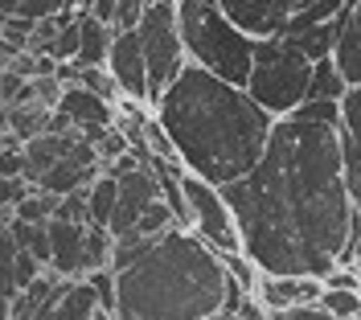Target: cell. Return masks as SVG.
Here are the masks:
<instances>
[{"label": "cell", "mask_w": 361, "mask_h": 320, "mask_svg": "<svg viewBox=\"0 0 361 320\" xmlns=\"http://www.w3.org/2000/svg\"><path fill=\"white\" fill-rule=\"evenodd\" d=\"M177 21L193 66L209 70L230 87H247L255 70V49H259L250 33H243L214 0H177Z\"/></svg>", "instance_id": "4"}, {"label": "cell", "mask_w": 361, "mask_h": 320, "mask_svg": "<svg viewBox=\"0 0 361 320\" xmlns=\"http://www.w3.org/2000/svg\"><path fill=\"white\" fill-rule=\"evenodd\" d=\"M17 238H13V226H4L0 222V292H8V296H21V288H17Z\"/></svg>", "instance_id": "23"}, {"label": "cell", "mask_w": 361, "mask_h": 320, "mask_svg": "<svg viewBox=\"0 0 361 320\" xmlns=\"http://www.w3.org/2000/svg\"><path fill=\"white\" fill-rule=\"evenodd\" d=\"M74 87H87V91H94L99 99H107L111 107H119L123 103V91H119V82L111 78V70L107 66H78V82Z\"/></svg>", "instance_id": "24"}, {"label": "cell", "mask_w": 361, "mask_h": 320, "mask_svg": "<svg viewBox=\"0 0 361 320\" xmlns=\"http://www.w3.org/2000/svg\"><path fill=\"white\" fill-rule=\"evenodd\" d=\"M58 111L66 115L78 132H94V128H115L119 107H111L107 99H99V94L87 91V87H66L62 103H58Z\"/></svg>", "instance_id": "14"}, {"label": "cell", "mask_w": 361, "mask_h": 320, "mask_svg": "<svg viewBox=\"0 0 361 320\" xmlns=\"http://www.w3.org/2000/svg\"><path fill=\"white\" fill-rule=\"evenodd\" d=\"M99 312H103V304H99V292L90 279H74L62 292V300L54 304V320H94Z\"/></svg>", "instance_id": "18"}, {"label": "cell", "mask_w": 361, "mask_h": 320, "mask_svg": "<svg viewBox=\"0 0 361 320\" xmlns=\"http://www.w3.org/2000/svg\"><path fill=\"white\" fill-rule=\"evenodd\" d=\"M169 230H177V222H173V209H169V202L160 197V202H152V206H148V214L135 222L132 234H140V238H164Z\"/></svg>", "instance_id": "26"}, {"label": "cell", "mask_w": 361, "mask_h": 320, "mask_svg": "<svg viewBox=\"0 0 361 320\" xmlns=\"http://www.w3.org/2000/svg\"><path fill=\"white\" fill-rule=\"evenodd\" d=\"M140 46L148 58V87H152V107L164 91L180 78V70L189 66V54L180 42V21H177V0H152L144 21H140Z\"/></svg>", "instance_id": "6"}, {"label": "cell", "mask_w": 361, "mask_h": 320, "mask_svg": "<svg viewBox=\"0 0 361 320\" xmlns=\"http://www.w3.org/2000/svg\"><path fill=\"white\" fill-rule=\"evenodd\" d=\"M255 296L267 312H288L300 304H320L324 296V279H308V275H259Z\"/></svg>", "instance_id": "11"}, {"label": "cell", "mask_w": 361, "mask_h": 320, "mask_svg": "<svg viewBox=\"0 0 361 320\" xmlns=\"http://www.w3.org/2000/svg\"><path fill=\"white\" fill-rule=\"evenodd\" d=\"M33 87H37V103L49 107V111H58V103H62V94H66V82H58V78L49 74V78H33Z\"/></svg>", "instance_id": "32"}, {"label": "cell", "mask_w": 361, "mask_h": 320, "mask_svg": "<svg viewBox=\"0 0 361 320\" xmlns=\"http://www.w3.org/2000/svg\"><path fill=\"white\" fill-rule=\"evenodd\" d=\"M42 259H37V254H29V251H21L17 254V288H29V283H33V279H42Z\"/></svg>", "instance_id": "34"}, {"label": "cell", "mask_w": 361, "mask_h": 320, "mask_svg": "<svg viewBox=\"0 0 361 320\" xmlns=\"http://www.w3.org/2000/svg\"><path fill=\"white\" fill-rule=\"evenodd\" d=\"M295 119H304V123H324V128H341V103H320V99H308V103H300Z\"/></svg>", "instance_id": "28"}, {"label": "cell", "mask_w": 361, "mask_h": 320, "mask_svg": "<svg viewBox=\"0 0 361 320\" xmlns=\"http://www.w3.org/2000/svg\"><path fill=\"white\" fill-rule=\"evenodd\" d=\"M90 226L99 230H111V218H115V206H119V181L115 177H99L90 185Z\"/></svg>", "instance_id": "21"}, {"label": "cell", "mask_w": 361, "mask_h": 320, "mask_svg": "<svg viewBox=\"0 0 361 320\" xmlns=\"http://www.w3.org/2000/svg\"><path fill=\"white\" fill-rule=\"evenodd\" d=\"M90 283H94V292H99V304H103V312H111L115 316V300H119V283H115V271L111 267H103V271L87 275Z\"/></svg>", "instance_id": "30"}, {"label": "cell", "mask_w": 361, "mask_h": 320, "mask_svg": "<svg viewBox=\"0 0 361 320\" xmlns=\"http://www.w3.org/2000/svg\"><path fill=\"white\" fill-rule=\"evenodd\" d=\"M214 4H218L243 33H250L255 42L279 37V33L288 29V17H283V4H279V0H214Z\"/></svg>", "instance_id": "12"}, {"label": "cell", "mask_w": 361, "mask_h": 320, "mask_svg": "<svg viewBox=\"0 0 361 320\" xmlns=\"http://www.w3.org/2000/svg\"><path fill=\"white\" fill-rule=\"evenodd\" d=\"M320 308H329V312H333V316H341V320H353V316H361V292L324 288V296H320Z\"/></svg>", "instance_id": "27"}, {"label": "cell", "mask_w": 361, "mask_h": 320, "mask_svg": "<svg viewBox=\"0 0 361 320\" xmlns=\"http://www.w3.org/2000/svg\"><path fill=\"white\" fill-rule=\"evenodd\" d=\"M341 152H345V181L361 214V87H353L341 103Z\"/></svg>", "instance_id": "13"}, {"label": "cell", "mask_w": 361, "mask_h": 320, "mask_svg": "<svg viewBox=\"0 0 361 320\" xmlns=\"http://www.w3.org/2000/svg\"><path fill=\"white\" fill-rule=\"evenodd\" d=\"M157 119L173 140L185 173L218 189L243 181L263 160L275 132V115L263 111L247 87H230L193 62L157 103Z\"/></svg>", "instance_id": "2"}, {"label": "cell", "mask_w": 361, "mask_h": 320, "mask_svg": "<svg viewBox=\"0 0 361 320\" xmlns=\"http://www.w3.org/2000/svg\"><path fill=\"white\" fill-rule=\"evenodd\" d=\"M58 13H66V0H21V17L29 21H49Z\"/></svg>", "instance_id": "31"}, {"label": "cell", "mask_w": 361, "mask_h": 320, "mask_svg": "<svg viewBox=\"0 0 361 320\" xmlns=\"http://www.w3.org/2000/svg\"><path fill=\"white\" fill-rule=\"evenodd\" d=\"M13 238H17V247L29 254H37L42 259V267H49V259H54V247H49V222L45 226H33V222H13Z\"/></svg>", "instance_id": "22"}, {"label": "cell", "mask_w": 361, "mask_h": 320, "mask_svg": "<svg viewBox=\"0 0 361 320\" xmlns=\"http://www.w3.org/2000/svg\"><path fill=\"white\" fill-rule=\"evenodd\" d=\"M87 222H70V218H54L49 222V271H58L62 279H87Z\"/></svg>", "instance_id": "10"}, {"label": "cell", "mask_w": 361, "mask_h": 320, "mask_svg": "<svg viewBox=\"0 0 361 320\" xmlns=\"http://www.w3.org/2000/svg\"><path fill=\"white\" fill-rule=\"evenodd\" d=\"M82 136H37V140H29L25 144V181L33 185V189H42L45 181V173L58 164V160H66V152L78 144Z\"/></svg>", "instance_id": "15"}, {"label": "cell", "mask_w": 361, "mask_h": 320, "mask_svg": "<svg viewBox=\"0 0 361 320\" xmlns=\"http://www.w3.org/2000/svg\"><path fill=\"white\" fill-rule=\"evenodd\" d=\"M107 70H111V78L119 82L123 99H132V103H152L148 58H144V46H140V29H123V33H115Z\"/></svg>", "instance_id": "8"}, {"label": "cell", "mask_w": 361, "mask_h": 320, "mask_svg": "<svg viewBox=\"0 0 361 320\" xmlns=\"http://www.w3.org/2000/svg\"><path fill=\"white\" fill-rule=\"evenodd\" d=\"M21 13V0H0V17H17Z\"/></svg>", "instance_id": "36"}, {"label": "cell", "mask_w": 361, "mask_h": 320, "mask_svg": "<svg viewBox=\"0 0 361 320\" xmlns=\"http://www.w3.org/2000/svg\"><path fill=\"white\" fill-rule=\"evenodd\" d=\"M349 17H353V13L345 8L337 21L316 25V29L300 33V37H292V42L304 49V58H308V62H324V58H333V54H337V42H341V33H345V25H349Z\"/></svg>", "instance_id": "17"}, {"label": "cell", "mask_w": 361, "mask_h": 320, "mask_svg": "<svg viewBox=\"0 0 361 320\" xmlns=\"http://www.w3.org/2000/svg\"><path fill=\"white\" fill-rule=\"evenodd\" d=\"M160 202V177L152 168H135L128 177H119V206H115V218H111V234L123 238L132 234L135 222L148 214V206Z\"/></svg>", "instance_id": "9"}, {"label": "cell", "mask_w": 361, "mask_h": 320, "mask_svg": "<svg viewBox=\"0 0 361 320\" xmlns=\"http://www.w3.org/2000/svg\"><path fill=\"white\" fill-rule=\"evenodd\" d=\"M349 267H357V271H361V238L349 247Z\"/></svg>", "instance_id": "37"}, {"label": "cell", "mask_w": 361, "mask_h": 320, "mask_svg": "<svg viewBox=\"0 0 361 320\" xmlns=\"http://www.w3.org/2000/svg\"><path fill=\"white\" fill-rule=\"evenodd\" d=\"M349 91H353V87L345 82V74L337 70L333 58L312 62V87H308V99H320V103H345ZM308 99H304V103H308Z\"/></svg>", "instance_id": "19"}, {"label": "cell", "mask_w": 361, "mask_h": 320, "mask_svg": "<svg viewBox=\"0 0 361 320\" xmlns=\"http://www.w3.org/2000/svg\"><path fill=\"white\" fill-rule=\"evenodd\" d=\"M333 62H337V70L345 74L349 87H361V29L353 25V17H349V25H345V33H341Z\"/></svg>", "instance_id": "20"}, {"label": "cell", "mask_w": 361, "mask_h": 320, "mask_svg": "<svg viewBox=\"0 0 361 320\" xmlns=\"http://www.w3.org/2000/svg\"><path fill=\"white\" fill-rule=\"evenodd\" d=\"M180 185H185V197H189V209H193V234L202 242H209L218 254L243 251V238H238V226H234V214L226 206L222 189L193 177V173H185Z\"/></svg>", "instance_id": "7"}, {"label": "cell", "mask_w": 361, "mask_h": 320, "mask_svg": "<svg viewBox=\"0 0 361 320\" xmlns=\"http://www.w3.org/2000/svg\"><path fill=\"white\" fill-rule=\"evenodd\" d=\"M222 197L259 275L329 279L349 267L361 214L345 181L341 128L275 119L263 160L243 181L222 185Z\"/></svg>", "instance_id": "1"}, {"label": "cell", "mask_w": 361, "mask_h": 320, "mask_svg": "<svg viewBox=\"0 0 361 320\" xmlns=\"http://www.w3.org/2000/svg\"><path fill=\"white\" fill-rule=\"evenodd\" d=\"M58 206H62V197H54V193H45V189H33L21 206H17V218H21V222H33V226H45V222L58 218Z\"/></svg>", "instance_id": "25"}, {"label": "cell", "mask_w": 361, "mask_h": 320, "mask_svg": "<svg viewBox=\"0 0 361 320\" xmlns=\"http://www.w3.org/2000/svg\"><path fill=\"white\" fill-rule=\"evenodd\" d=\"M13 300H17V296L0 292V320H13Z\"/></svg>", "instance_id": "35"}, {"label": "cell", "mask_w": 361, "mask_h": 320, "mask_svg": "<svg viewBox=\"0 0 361 320\" xmlns=\"http://www.w3.org/2000/svg\"><path fill=\"white\" fill-rule=\"evenodd\" d=\"M4 70H8V66H4V58H0V74H4Z\"/></svg>", "instance_id": "40"}, {"label": "cell", "mask_w": 361, "mask_h": 320, "mask_svg": "<svg viewBox=\"0 0 361 320\" xmlns=\"http://www.w3.org/2000/svg\"><path fill=\"white\" fill-rule=\"evenodd\" d=\"M115 320H205L222 312L230 271L193 230H169L135 267L115 271Z\"/></svg>", "instance_id": "3"}, {"label": "cell", "mask_w": 361, "mask_h": 320, "mask_svg": "<svg viewBox=\"0 0 361 320\" xmlns=\"http://www.w3.org/2000/svg\"><path fill=\"white\" fill-rule=\"evenodd\" d=\"M349 13H353V25L361 29V0H353V4H349Z\"/></svg>", "instance_id": "38"}, {"label": "cell", "mask_w": 361, "mask_h": 320, "mask_svg": "<svg viewBox=\"0 0 361 320\" xmlns=\"http://www.w3.org/2000/svg\"><path fill=\"white\" fill-rule=\"evenodd\" d=\"M271 320H341V316H333L320 304H300V308H288V312H271Z\"/></svg>", "instance_id": "33"}, {"label": "cell", "mask_w": 361, "mask_h": 320, "mask_svg": "<svg viewBox=\"0 0 361 320\" xmlns=\"http://www.w3.org/2000/svg\"><path fill=\"white\" fill-rule=\"evenodd\" d=\"M205 320H238L234 312H214V316H205Z\"/></svg>", "instance_id": "39"}, {"label": "cell", "mask_w": 361, "mask_h": 320, "mask_svg": "<svg viewBox=\"0 0 361 320\" xmlns=\"http://www.w3.org/2000/svg\"><path fill=\"white\" fill-rule=\"evenodd\" d=\"M115 25L94 21L90 13H82V46H78V66H107L115 46Z\"/></svg>", "instance_id": "16"}, {"label": "cell", "mask_w": 361, "mask_h": 320, "mask_svg": "<svg viewBox=\"0 0 361 320\" xmlns=\"http://www.w3.org/2000/svg\"><path fill=\"white\" fill-rule=\"evenodd\" d=\"M308 87H312V62L304 58V49L292 37H263L247 82L250 99L275 119H288L308 99Z\"/></svg>", "instance_id": "5"}, {"label": "cell", "mask_w": 361, "mask_h": 320, "mask_svg": "<svg viewBox=\"0 0 361 320\" xmlns=\"http://www.w3.org/2000/svg\"><path fill=\"white\" fill-rule=\"evenodd\" d=\"M94 152H99L103 168H107V164H115L119 156H128V152H132V144H128V136H123L119 128H107V132L99 136V144H94Z\"/></svg>", "instance_id": "29"}]
</instances>
